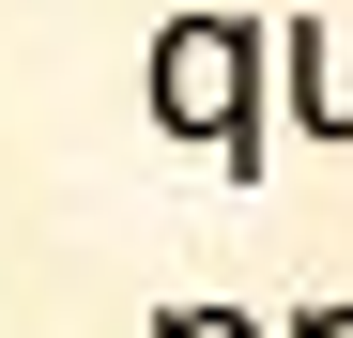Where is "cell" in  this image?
I'll list each match as a JSON object with an SVG mask.
<instances>
[{
	"mask_svg": "<svg viewBox=\"0 0 353 338\" xmlns=\"http://www.w3.org/2000/svg\"><path fill=\"white\" fill-rule=\"evenodd\" d=\"M154 123H185V139H215L230 169H261V31H246V16L154 31Z\"/></svg>",
	"mask_w": 353,
	"mask_h": 338,
	"instance_id": "cell-1",
	"label": "cell"
},
{
	"mask_svg": "<svg viewBox=\"0 0 353 338\" xmlns=\"http://www.w3.org/2000/svg\"><path fill=\"white\" fill-rule=\"evenodd\" d=\"M169 338H246V323H230V308H185V323H169Z\"/></svg>",
	"mask_w": 353,
	"mask_h": 338,
	"instance_id": "cell-3",
	"label": "cell"
},
{
	"mask_svg": "<svg viewBox=\"0 0 353 338\" xmlns=\"http://www.w3.org/2000/svg\"><path fill=\"white\" fill-rule=\"evenodd\" d=\"M292 108L323 139H353V31H292Z\"/></svg>",
	"mask_w": 353,
	"mask_h": 338,
	"instance_id": "cell-2",
	"label": "cell"
}]
</instances>
